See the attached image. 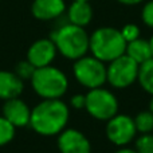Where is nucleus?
Segmentation results:
<instances>
[{
  "mask_svg": "<svg viewBox=\"0 0 153 153\" xmlns=\"http://www.w3.org/2000/svg\"><path fill=\"white\" fill-rule=\"evenodd\" d=\"M141 19L149 28H153V0H149L144 4L141 11Z\"/></svg>",
  "mask_w": 153,
  "mask_h": 153,
  "instance_id": "4be33fe9",
  "label": "nucleus"
},
{
  "mask_svg": "<svg viewBox=\"0 0 153 153\" xmlns=\"http://www.w3.org/2000/svg\"><path fill=\"white\" fill-rule=\"evenodd\" d=\"M70 109L62 100H42L31 109L28 126L43 137L58 136L67 128Z\"/></svg>",
  "mask_w": 153,
  "mask_h": 153,
  "instance_id": "f257e3e1",
  "label": "nucleus"
},
{
  "mask_svg": "<svg viewBox=\"0 0 153 153\" xmlns=\"http://www.w3.org/2000/svg\"><path fill=\"white\" fill-rule=\"evenodd\" d=\"M81 1H90V0H81Z\"/></svg>",
  "mask_w": 153,
  "mask_h": 153,
  "instance_id": "cd10ccee",
  "label": "nucleus"
},
{
  "mask_svg": "<svg viewBox=\"0 0 153 153\" xmlns=\"http://www.w3.org/2000/svg\"><path fill=\"white\" fill-rule=\"evenodd\" d=\"M5 120L11 122L13 126L18 128H26L30 125V118H31V108L27 105L26 101H23L20 97L11 98L8 101H4L1 108Z\"/></svg>",
  "mask_w": 153,
  "mask_h": 153,
  "instance_id": "9b49d317",
  "label": "nucleus"
},
{
  "mask_svg": "<svg viewBox=\"0 0 153 153\" xmlns=\"http://www.w3.org/2000/svg\"><path fill=\"white\" fill-rule=\"evenodd\" d=\"M67 22L74 26L86 27L90 24L93 19V7L90 1H81V0H73L70 7L67 8Z\"/></svg>",
  "mask_w": 153,
  "mask_h": 153,
  "instance_id": "4468645a",
  "label": "nucleus"
},
{
  "mask_svg": "<svg viewBox=\"0 0 153 153\" xmlns=\"http://www.w3.org/2000/svg\"><path fill=\"white\" fill-rule=\"evenodd\" d=\"M16 134V128L8 120L0 116V148L12 143Z\"/></svg>",
  "mask_w": 153,
  "mask_h": 153,
  "instance_id": "a211bd4d",
  "label": "nucleus"
},
{
  "mask_svg": "<svg viewBox=\"0 0 153 153\" xmlns=\"http://www.w3.org/2000/svg\"><path fill=\"white\" fill-rule=\"evenodd\" d=\"M30 82L35 94L42 100H62L69 90L67 75L53 65L36 69Z\"/></svg>",
  "mask_w": 153,
  "mask_h": 153,
  "instance_id": "20e7f679",
  "label": "nucleus"
},
{
  "mask_svg": "<svg viewBox=\"0 0 153 153\" xmlns=\"http://www.w3.org/2000/svg\"><path fill=\"white\" fill-rule=\"evenodd\" d=\"M86 103L85 110L89 116L98 121H109L111 117L118 113V100L110 90L105 87H97L91 89L85 94Z\"/></svg>",
  "mask_w": 153,
  "mask_h": 153,
  "instance_id": "423d86ee",
  "label": "nucleus"
},
{
  "mask_svg": "<svg viewBox=\"0 0 153 153\" xmlns=\"http://www.w3.org/2000/svg\"><path fill=\"white\" fill-rule=\"evenodd\" d=\"M148 110H151L152 113H153V95H152V98H151V102H149V109Z\"/></svg>",
  "mask_w": 153,
  "mask_h": 153,
  "instance_id": "bb28decb",
  "label": "nucleus"
},
{
  "mask_svg": "<svg viewBox=\"0 0 153 153\" xmlns=\"http://www.w3.org/2000/svg\"><path fill=\"white\" fill-rule=\"evenodd\" d=\"M24 90V81H22L13 71L0 70V100L8 101L20 97Z\"/></svg>",
  "mask_w": 153,
  "mask_h": 153,
  "instance_id": "ddd939ff",
  "label": "nucleus"
},
{
  "mask_svg": "<svg viewBox=\"0 0 153 153\" xmlns=\"http://www.w3.org/2000/svg\"><path fill=\"white\" fill-rule=\"evenodd\" d=\"M116 1L121 3V4H124V5H137V4H140V3H143L144 0H116Z\"/></svg>",
  "mask_w": 153,
  "mask_h": 153,
  "instance_id": "b1692460",
  "label": "nucleus"
},
{
  "mask_svg": "<svg viewBox=\"0 0 153 153\" xmlns=\"http://www.w3.org/2000/svg\"><path fill=\"white\" fill-rule=\"evenodd\" d=\"M138 67L137 62L124 54L106 66V82L114 89H126L137 82Z\"/></svg>",
  "mask_w": 153,
  "mask_h": 153,
  "instance_id": "0eeeda50",
  "label": "nucleus"
},
{
  "mask_svg": "<svg viewBox=\"0 0 153 153\" xmlns=\"http://www.w3.org/2000/svg\"><path fill=\"white\" fill-rule=\"evenodd\" d=\"M59 153H91V143L85 133L74 128H66L56 138Z\"/></svg>",
  "mask_w": 153,
  "mask_h": 153,
  "instance_id": "9d476101",
  "label": "nucleus"
},
{
  "mask_svg": "<svg viewBox=\"0 0 153 153\" xmlns=\"http://www.w3.org/2000/svg\"><path fill=\"white\" fill-rule=\"evenodd\" d=\"M56 54H58V50H56L53 39L51 38H42V39L35 40L28 47L26 59L35 69H39V67L53 65V62L56 58Z\"/></svg>",
  "mask_w": 153,
  "mask_h": 153,
  "instance_id": "1a4fd4ad",
  "label": "nucleus"
},
{
  "mask_svg": "<svg viewBox=\"0 0 153 153\" xmlns=\"http://www.w3.org/2000/svg\"><path fill=\"white\" fill-rule=\"evenodd\" d=\"M73 75L81 86L97 89L106 83V65L93 55H85L74 61Z\"/></svg>",
  "mask_w": 153,
  "mask_h": 153,
  "instance_id": "39448f33",
  "label": "nucleus"
},
{
  "mask_svg": "<svg viewBox=\"0 0 153 153\" xmlns=\"http://www.w3.org/2000/svg\"><path fill=\"white\" fill-rule=\"evenodd\" d=\"M134 126L137 133L145 134V133H153V113L151 110H141L136 114L133 118Z\"/></svg>",
  "mask_w": 153,
  "mask_h": 153,
  "instance_id": "f3484780",
  "label": "nucleus"
},
{
  "mask_svg": "<svg viewBox=\"0 0 153 153\" xmlns=\"http://www.w3.org/2000/svg\"><path fill=\"white\" fill-rule=\"evenodd\" d=\"M125 50L126 42L122 38L121 31L114 27H100L90 35L89 51L103 63H109L124 55Z\"/></svg>",
  "mask_w": 153,
  "mask_h": 153,
  "instance_id": "7ed1b4c3",
  "label": "nucleus"
},
{
  "mask_svg": "<svg viewBox=\"0 0 153 153\" xmlns=\"http://www.w3.org/2000/svg\"><path fill=\"white\" fill-rule=\"evenodd\" d=\"M85 103H86V97L85 94H74L70 98V106L73 109H85Z\"/></svg>",
  "mask_w": 153,
  "mask_h": 153,
  "instance_id": "5701e85b",
  "label": "nucleus"
},
{
  "mask_svg": "<svg viewBox=\"0 0 153 153\" xmlns=\"http://www.w3.org/2000/svg\"><path fill=\"white\" fill-rule=\"evenodd\" d=\"M105 133L108 140L118 148L128 146L130 143H133V140H136V136H137L133 118L128 114L120 113H117L109 121H106Z\"/></svg>",
  "mask_w": 153,
  "mask_h": 153,
  "instance_id": "6e6552de",
  "label": "nucleus"
},
{
  "mask_svg": "<svg viewBox=\"0 0 153 153\" xmlns=\"http://www.w3.org/2000/svg\"><path fill=\"white\" fill-rule=\"evenodd\" d=\"M148 42H149V47H151V53H152V58H153V35L151 36V39H149Z\"/></svg>",
  "mask_w": 153,
  "mask_h": 153,
  "instance_id": "a878e982",
  "label": "nucleus"
},
{
  "mask_svg": "<svg viewBox=\"0 0 153 153\" xmlns=\"http://www.w3.org/2000/svg\"><path fill=\"white\" fill-rule=\"evenodd\" d=\"M35 70H36V69H35V67L32 66V65L30 63L27 59H24V61H20V62H18V63H16L13 73H15V74L22 79V81H30V79H31V76L34 75Z\"/></svg>",
  "mask_w": 153,
  "mask_h": 153,
  "instance_id": "aec40b11",
  "label": "nucleus"
},
{
  "mask_svg": "<svg viewBox=\"0 0 153 153\" xmlns=\"http://www.w3.org/2000/svg\"><path fill=\"white\" fill-rule=\"evenodd\" d=\"M65 0H34L31 4V13L35 19L42 22L55 20L66 12Z\"/></svg>",
  "mask_w": 153,
  "mask_h": 153,
  "instance_id": "f8f14e48",
  "label": "nucleus"
},
{
  "mask_svg": "<svg viewBox=\"0 0 153 153\" xmlns=\"http://www.w3.org/2000/svg\"><path fill=\"white\" fill-rule=\"evenodd\" d=\"M121 34L122 38L125 39V42H132V40H136L140 38V28H138L137 24H133V23H128L122 27L121 30Z\"/></svg>",
  "mask_w": 153,
  "mask_h": 153,
  "instance_id": "412c9836",
  "label": "nucleus"
},
{
  "mask_svg": "<svg viewBox=\"0 0 153 153\" xmlns=\"http://www.w3.org/2000/svg\"><path fill=\"white\" fill-rule=\"evenodd\" d=\"M51 39L58 53L70 61H76L89 53L90 35L83 27L74 26L69 22L59 26L51 34Z\"/></svg>",
  "mask_w": 153,
  "mask_h": 153,
  "instance_id": "f03ea898",
  "label": "nucleus"
},
{
  "mask_svg": "<svg viewBox=\"0 0 153 153\" xmlns=\"http://www.w3.org/2000/svg\"><path fill=\"white\" fill-rule=\"evenodd\" d=\"M125 54L128 56L136 61L138 65L144 63L145 61L152 58V53H151V47H149V42L146 39L138 38L136 40L126 43V50Z\"/></svg>",
  "mask_w": 153,
  "mask_h": 153,
  "instance_id": "2eb2a0df",
  "label": "nucleus"
},
{
  "mask_svg": "<svg viewBox=\"0 0 153 153\" xmlns=\"http://www.w3.org/2000/svg\"><path fill=\"white\" fill-rule=\"evenodd\" d=\"M137 82L144 91L153 95V58L140 65Z\"/></svg>",
  "mask_w": 153,
  "mask_h": 153,
  "instance_id": "dca6fc26",
  "label": "nucleus"
},
{
  "mask_svg": "<svg viewBox=\"0 0 153 153\" xmlns=\"http://www.w3.org/2000/svg\"><path fill=\"white\" fill-rule=\"evenodd\" d=\"M113 153H137L134 151V148H129V146H121V148H118L116 152Z\"/></svg>",
  "mask_w": 153,
  "mask_h": 153,
  "instance_id": "393cba45",
  "label": "nucleus"
},
{
  "mask_svg": "<svg viewBox=\"0 0 153 153\" xmlns=\"http://www.w3.org/2000/svg\"><path fill=\"white\" fill-rule=\"evenodd\" d=\"M134 151L137 153H153V133L138 136L134 141Z\"/></svg>",
  "mask_w": 153,
  "mask_h": 153,
  "instance_id": "6ab92c4d",
  "label": "nucleus"
}]
</instances>
